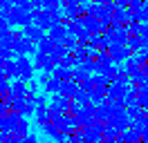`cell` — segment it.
Returning <instances> with one entry per match:
<instances>
[{"instance_id": "6da1fadb", "label": "cell", "mask_w": 148, "mask_h": 143, "mask_svg": "<svg viewBox=\"0 0 148 143\" xmlns=\"http://www.w3.org/2000/svg\"><path fill=\"white\" fill-rule=\"evenodd\" d=\"M9 20H11V27L34 25V16H32V11H27V9L20 7V5H14V7L9 9Z\"/></svg>"}, {"instance_id": "7a4b0ae2", "label": "cell", "mask_w": 148, "mask_h": 143, "mask_svg": "<svg viewBox=\"0 0 148 143\" xmlns=\"http://www.w3.org/2000/svg\"><path fill=\"white\" fill-rule=\"evenodd\" d=\"M16 67H18V78L20 80L29 83V80L34 78L36 67H34V61H29V56H18L16 58Z\"/></svg>"}, {"instance_id": "3957f363", "label": "cell", "mask_w": 148, "mask_h": 143, "mask_svg": "<svg viewBox=\"0 0 148 143\" xmlns=\"http://www.w3.org/2000/svg\"><path fill=\"white\" fill-rule=\"evenodd\" d=\"M72 98H67L65 94H54L52 101H49V110H52V118L56 114H65V112H70V107H72Z\"/></svg>"}, {"instance_id": "277c9868", "label": "cell", "mask_w": 148, "mask_h": 143, "mask_svg": "<svg viewBox=\"0 0 148 143\" xmlns=\"http://www.w3.org/2000/svg\"><path fill=\"white\" fill-rule=\"evenodd\" d=\"M56 65H58V63H56L49 54H43V52L34 54V67H36V72H49V74H54Z\"/></svg>"}, {"instance_id": "5b68a950", "label": "cell", "mask_w": 148, "mask_h": 143, "mask_svg": "<svg viewBox=\"0 0 148 143\" xmlns=\"http://www.w3.org/2000/svg\"><path fill=\"white\" fill-rule=\"evenodd\" d=\"M23 118H25V116L20 114V112H11V114L2 116V118H0V132H2V134H11L20 125Z\"/></svg>"}, {"instance_id": "8992f818", "label": "cell", "mask_w": 148, "mask_h": 143, "mask_svg": "<svg viewBox=\"0 0 148 143\" xmlns=\"http://www.w3.org/2000/svg\"><path fill=\"white\" fill-rule=\"evenodd\" d=\"M14 52H16V58L18 56H29V54H38V45L32 38H27V36H20L16 47H14Z\"/></svg>"}, {"instance_id": "52a82bcc", "label": "cell", "mask_w": 148, "mask_h": 143, "mask_svg": "<svg viewBox=\"0 0 148 143\" xmlns=\"http://www.w3.org/2000/svg\"><path fill=\"white\" fill-rule=\"evenodd\" d=\"M108 54L112 56L114 65H121V63H126L132 56V49H130L128 45H112L110 49H108Z\"/></svg>"}, {"instance_id": "ba28073f", "label": "cell", "mask_w": 148, "mask_h": 143, "mask_svg": "<svg viewBox=\"0 0 148 143\" xmlns=\"http://www.w3.org/2000/svg\"><path fill=\"white\" fill-rule=\"evenodd\" d=\"M0 76L7 80H16L18 78V67H16V61H2V67H0Z\"/></svg>"}, {"instance_id": "9c48e42d", "label": "cell", "mask_w": 148, "mask_h": 143, "mask_svg": "<svg viewBox=\"0 0 148 143\" xmlns=\"http://www.w3.org/2000/svg\"><path fill=\"white\" fill-rule=\"evenodd\" d=\"M23 34H16L14 29H0V40H2V47H16V43H18V38Z\"/></svg>"}, {"instance_id": "30bf717a", "label": "cell", "mask_w": 148, "mask_h": 143, "mask_svg": "<svg viewBox=\"0 0 148 143\" xmlns=\"http://www.w3.org/2000/svg\"><path fill=\"white\" fill-rule=\"evenodd\" d=\"M34 25H36V27H40L43 31H49V29L54 27V20H52V14L43 9V11H40V14H38V16L34 18Z\"/></svg>"}, {"instance_id": "8fae6325", "label": "cell", "mask_w": 148, "mask_h": 143, "mask_svg": "<svg viewBox=\"0 0 148 143\" xmlns=\"http://www.w3.org/2000/svg\"><path fill=\"white\" fill-rule=\"evenodd\" d=\"M47 36H49L56 45H63L65 38H67V27H65V25H54L49 31H47Z\"/></svg>"}, {"instance_id": "7c38bea8", "label": "cell", "mask_w": 148, "mask_h": 143, "mask_svg": "<svg viewBox=\"0 0 148 143\" xmlns=\"http://www.w3.org/2000/svg\"><path fill=\"white\" fill-rule=\"evenodd\" d=\"M11 96H23V98L32 96V94H29V85L25 80H20V78L11 80Z\"/></svg>"}, {"instance_id": "4fadbf2b", "label": "cell", "mask_w": 148, "mask_h": 143, "mask_svg": "<svg viewBox=\"0 0 148 143\" xmlns=\"http://www.w3.org/2000/svg\"><path fill=\"white\" fill-rule=\"evenodd\" d=\"M23 36H27V38H32L34 43H40L43 38H45V31L40 29V27H36V25H27V27H23Z\"/></svg>"}, {"instance_id": "5bb4252c", "label": "cell", "mask_w": 148, "mask_h": 143, "mask_svg": "<svg viewBox=\"0 0 148 143\" xmlns=\"http://www.w3.org/2000/svg\"><path fill=\"white\" fill-rule=\"evenodd\" d=\"M130 127H132L135 132L144 134V132L148 130V114H146V112H141L139 116H135V118L130 121Z\"/></svg>"}, {"instance_id": "9a60e30c", "label": "cell", "mask_w": 148, "mask_h": 143, "mask_svg": "<svg viewBox=\"0 0 148 143\" xmlns=\"http://www.w3.org/2000/svg\"><path fill=\"white\" fill-rule=\"evenodd\" d=\"M79 89H81V83L72 78V80H65V83H63V92H61V94H65L67 98H72V101H74V96L79 94Z\"/></svg>"}, {"instance_id": "2e32d148", "label": "cell", "mask_w": 148, "mask_h": 143, "mask_svg": "<svg viewBox=\"0 0 148 143\" xmlns=\"http://www.w3.org/2000/svg\"><path fill=\"white\" fill-rule=\"evenodd\" d=\"M83 27L90 31V34H99V31H103L101 20H99V18H94V16H85L83 18Z\"/></svg>"}, {"instance_id": "e0dca14e", "label": "cell", "mask_w": 148, "mask_h": 143, "mask_svg": "<svg viewBox=\"0 0 148 143\" xmlns=\"http://www.w3.org/2000/svg\"><path fill=\"white\" fill-rule=\"evenodd\" d=\"M40 125V130H43V134H45L47 139H52V141H56V136L61 134V130L54 125V121H43V123H38Z\"/></svg>"}, {"instance_id": "ac0fdd59", "label": "cell", "mask_w": 148, "mask_h": 143, "mask_svg": "<svg viewBox=\"0 0 148 143\" xmlns=\"http://www.w3.org/2000/svg\"><path fill=\"white\" fill-rule=\"evenodd\" d=\"M54 78L58 80H72L74 78V69H70V67H63V65H56V69H54Z\"/></svg>"}, {"instance_id": "d6986e66", "label": "cell", "mask_w": 148, "mask_h": 143, "mask_svg": "<svg viewBox=\"0 0 148 143\" xmlns=\"http://www.w3.org/2000/svg\"><path fill=\"white\" fill-rule=\"evenodd\" d=\"M61 92H63V80H58V78L52 76V80L45 85V94H52V96H54V94H61Z\"/></svg>"}, {"instance_id": "ffe728a7", "label": "cell", "mask_w": 148, "mask_h": 143, "mask_svg": "<svg viewBox=\"0 0 148 143\" xmlns=\"http://www.w3.org/2000/svg\"><path fill=\"white\" fill-rule=\"evenodd\" d=\"M121 141H123V143H139V141H141V134L135 132L132 127H128V130L121 132Z\"/></svg>"}, {"instance_id": "44dd1931", "label": "cell", "mask_w": 148, "mask_h": 143, "mask_svg": "<svg viewBox=\"0 0 148 143\" xmlns=\"http://www.w3.org/2000/svg\"><path fill=\"white\" fill-rule=\"evenodd\" d=\"M56 49V43L49 38V36H45L40 43H38V52H43V54H52Z\"/></svg>"}, {"instance_id": "7402d4cb", "label": "cell", "mask_w": 148, "mask_h": 143, "mask_svg": "<svg viewBox=\"0 0 148 143\" xmlns=\"http://www.w3.org/2000/svg\"><path fill=\"white\" fill-rule=\"evenodd\" d=\"M117 136H121V132L112 123H106V125H103V141H110V139H117Z\"/></svg>"}, {"instance_id": "603a6c76", "label": "cell", "mask_w": 148, "mask_h": 143, "mask_svg": "<svg viewBox=\"0 0 148 143\" xmlns=\"http://www.w3.org/2000/svg\"><path fill=\"white\" fill-rule=\"evenodd\" d=\"M20 114L25 116V118H29L32 114H36V101H34V96H27V103H25V107H23Z\"/></svg>"}, {"instance_id": "cb8c5ba5", "label": "cell", "mask_w": 148, "mask_h": 143, "mask_svg": "<svg viewBox=\"0 0 148 143\" xmlns=\"http://www.w3.org/2000/svg\"><path fill=\"white\" fill-rule=\"evenodd\" d=\"M126 45L132 49V54H135V52H141V47H144V38H141V36H130Z\"/></svg>"}, {"instance_id": "d4e9b609", "label": "cell", "mask_w": 148, "mask_h": 143, "mask_svg": "<svg viewBox=\"0 0 148 143\" xmlns=\"http://www.w3.org/2000/svg\"><path fill=\"white\" fill-rule=\"evenodd\" d=\"M123 67H126V69L130 72V76H132L135 72H139V69H141V65H139V61H137V56H135V54H132V56H130L128 61L123 63Z\"/></svg>"}, {"instance_id": "484cf974", "label": "cell", "mask_w": 148, "mask_h": 143, "mask_svg": "<svg viewBox=\"0 0 148 143\" xmlns=\"http://www.w3.org/2000/svg\"><path fill=\"white\" fill-rule=\"evenodd\" d=\"M63 47H65L70 54H74L79 47H81V45H79V38H76V36H67V38H65V43H63Z\"/></svg>"}, {"instance_id": "4316f807", "label": "cell", "mask_w": 148, "mask_h": 143, "mask_svg": "<svg viewBox=\"0 0 148 143\" xmlns=\"http://www.w3.org/2000/svg\"><path fill=\"white\" fill-rule=\"evenodd\" d=\"M9 103H11V110H14V112H23V107H25V103H27V98H23V96H9Z\"/></svg>"}, {"instance_id": "83f0119b", "label": "cell", "mask_w": 148, "mask_h": 143, "mask_svg": "<svg viewBox=\"0 0 148 143\" xmlns=\"http://www.w3.org/2000/svg\"><path fill=\"white\" fill-rule=\"evenodd\" d=\"M90 76H92V74H90V72H85L83 67H81V65H76V67H74V80L83 83V80H88Z\"/></svg>"}, {"instance_id": "f1b7e54d", "label": "cell", "mask_w": 148, "mask_h": 143, "mask_svg": "<svg viewBox=\"0 0 148 143\" xmlns=\"http://www.w3.org/2000/svg\"><path fill=\"white\" fill-rule=\"evenodd\" d=\"M67 54H70V52L65 49L63 45H56V49H54V52H52V54H49V56H52V58H54L56 63H61V61H63V58H65V56H67Z\"/></svg>"}, {"instance_id": "f546056e", "label": "cell", "mask_w": 148, "mask_h": 143, "mask_svg": "<svg viewBox=\"0 0 148 143\" xmlns=\"http://www.w3.org/2000/svg\"><path fill=\"white\" fill-rule=\"evenodd\" d=\"M11 134H18V136H27V134H29V118H23V121H20V125H18V127H16V130H14Z\"/></svg>"}, {"instance_id": "4dcf8cb0", "label": "cell", "mask_w": 148, "mask_h": 143, "mask_svg": "<svg viewBox=\"0 0 148 143\" xmlns=\"http://www.w3.org/2000/svg\"><path fill=\"white\" fill-rule=\"evenodd\" d=\"M58 65H63V67H70V69H74V67L79 65V61L74 58V54H67V56H65V58L58 63Z\"/></svg>"}, {"instance_id": "1f68e13d", "label": "cell", "mask_w": 148, "mask_h": 143, "mask_svg": "<svg viewBox=\"0 0 148 143\" xmlns=\"http://www.w3.org/2000/svg\"><path fill=\"white\" fill-rule=\"evenodd\" d=\"M137 101H139V105L144 107V110H148V92H139Z\"/></svg>"}, {"instance_id": "d6a6232c", "label": "cell", "mask_w": 148, "mask_h": 143, "mask_svg": "<svg viewBox=\"0 0 148 143\" xmlns=\"http://www.w3.org/2000/svg\"><path fill=\"white\" fill-rule=\"evenodd\" d=\"M27 85H29V94H32V96H36V94H38V85H40V80L32 78V80L27 83Z\"/></svg>"}, {"instance_id": "836d02e7", "label": "cell", "mask_w": 148, "mask_h": 143, "mask_svg": "<svg viewBox=\"0 0 148 143\" xmlns=\"http://www.w3.org/2000/svg\"><path fill=\"white\" fill-rule=\"evenodd\" d=\"M34 101H36V107H47V94H36Z\"/></svg>"}, {"instance_id": "e575fe53", "label": "cell", "mask_w": 148, "mask_h": 143, "mask_svg": "<svg viewBox=\"0 0 148 143\" xmlns=\"http://www.w3.org/2000/svg\"><path fill=\"white\" fill-rule=\"evenodd\" d=\"M94 87H97V85H94V78H92V76H90L88 80H83V83H81V89H85V92H92Z\"/></svg>"}, {"instance_id": "d590c367", "label": "cell", "mask_w": 148, "mask_h": 143, "mask_svg": "<svg viewBox=\"0 0 148 143\" xmlns=\"http://www.w3.org/2000/svg\"><path fill=\"white\" fill-rule=\"evenodd\" d=\"M139 16H141V22H148V2L144 5V9L139 11Z\"/></svg>"}, {"instance_id": "8d00e7d4", "label": "cell", "mask_w": 148, "mask_h": 143, "mask_svg": "<svg viewBox=\"0 0 148 143\" xmlns=\"http://www.w3.org/2000/svg\"><path fill=\"white\" fill-rule=\"evenodd\" d=\"M25 143H38V136L34 132H29L27 136H25Z\"/></svg>"}, {"instance_id": "74e56055", "label": "cell", "mask_w": 148, "mask_h": 143, "mask_svg": "<svg viewBox=\"0 0 148 143\" xmlns=\"http://www.w3.org/2000/svg\"><path fill=\"white\" fill-rule=\"evenodd\" d=\"M117 7H130V0H114Z\"/></svg>"}, {"instance_id": "f35d334b", "label": "cell", "mask_w": 148, "mask_h": 143, "mask_svg": "<svg viewBox=\"0 0 148 143\" xmlns=\"http://www.w3.org/2000/svg\"><path fill=\"white\" fill-rule=\"evenodd\" d=\"M103 143H123V141H121V136H117V139H110V141H103Z\"/></svg>"}, {"instance_id": "ab89813d", "label": "cell", "mask_w": 148, "mask_h": 143, "mask_svg": "<svg viewBox=\"0 0 148 143\" xmlns=\"http://www.w3.org/2000/svg\"><path fill=\"white\" fill-rule=\"evenodd\" d=\"M141 141H144V143H148V130H146L144 134H141Z\"/></svg>"}, {"instance_id": "60d3db41", "label": "cell", "mask_w": 148, "mask_h": 143, "mask_svg": "<svg viewBox=\"0 0 148 143\" xmlns=\"http://www.w3.org/2000/svg\"><path fill=\"white\" fill-rule=\"evenodd\" d=\"M141 69H144V74H146V76H148V63H146V65H144V67H141Z\"/></svg>"}, {"instance_id": "b9f144b4", "label": "cell", "mask_w": 148, "mask_h": 143, "mask_svg": "<svg viewBox=\"0 0 148 143\" xmlns=\"http://www.w3.org/2000/svg\"><path fill=\"white\" fill-rule=\"evenodd\" d=\"M139 143H144V141H139Z\"/></svg>"}]
</instances>
